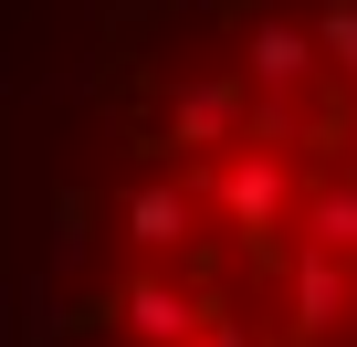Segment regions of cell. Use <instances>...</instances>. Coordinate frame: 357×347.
<instances>
[{"mask_svg": "<svg viewBox=\"0 0 357 347\" xmlns=\"http://www.w3.org/2000/svg\"><path fill=\"white\" fill-rule=\"evenodd\" d=\"M242 74H252L263 95H294V84H315V74H326V53H315V32H305V22H252Z\"/></svg>", "mask_w": 357, "mask_h": 347, "instance_id": "cell-5", "label": "cell"}, {"mask_svg": "<svg viewBox=\"0 0 357 347\" xmlns=\"http://www.w3.org/2000/svg\"><path fill=\"white\" fill-rule=\"evenodd\" d=\"M200 232V179H147V190H126V242L137 253H178Z\"/></svg>", "mask_w": 357, "mask_h": 347, "instance_id": "cell-4", "label": "cell"}, {"mask_svg": "<svg viewBox=\"0 0 357 347\" xmlns=\"http://www.w3.org/2000/svg\"><path fill=\"white\" fill-rule=\"evenodd\" d=\"M284 305H294V337H336V326H347V305H357V274H347V253H326V242H294V263H284Z\"/></svg>", "mask_w": 357, "mask_h": 347, "instance_id": "cell-2", "label": "cell"}, {"mask_svg": "<svg viewBox=\"0 0 357 347\" xmlns=\"http://www.w3.org/2000/svg\"><path fill=\"white\" fill-rule=\"evenodd\" d=\"M168 147H242V84H178L168 95Z\"/></svg>", "mask_w": 357, "mask_h": 347, "instance_id": "cell-6", "label": "cell"}, {"mask_svg": "<svg viewBox=\"0 0 357 347\" xmlns=\"http://www.w3.org/2000/svg\"><path fill=\"white\" fill-rule=\"evenodd\" d=\"M116 326H126L137 347H190L200 284H178V274H126V284H116Z\"/></svg>", "mask_w": 357, "mask_h": 347, "instance_id": "cell-3", "label": "cell"}, {"mask_svg": "<svg viewBox=\"0 0 357 347\" xmlns=\"http://www.w3.org/2000/svg\"><path fill=\"white\" fill-rule=\"evenodd\" d=\"M190 347H252V326H242V316H221V305H200V326H190Z\"/></svg>", "mask_w": 357, "mask_h": 347, "instance_id": "cell-9", "label": "cell"}, {"mask_svg": "<svg viewBox=\"0 0 357 347\" xmlns=\"http://www.w3.org/2000/svg\"><path fill=\"white\" fill-rule=\"evenodd\" d=\"M305 242H326V253H347V263H357V179L305 190Z\"/></svg>", "mask_w": 357, "mask_h": 347, "instance_id": "cell-7", "label": "cell"}, {"mask_svg": "<svg viewBox=\"0 0 357 347\" xmlns=\"http://www.w3.org/2000/svg\"><path fill=\"white\" fill-rule=\"evenodd\" d=\"M200 200H211V211H221V221H231L242 242H273V232H284V211H294L284 147H252V137H242V147H231V158L211 168V179H200Z\"/></svg>", "mask_w": 357, "mask_h": 347, "instance_id": "cell-1", "label": "cell"}, {"mask_svg": "<svg viewBox=\"0 0 357 347\" xmlns=\"http://www.w3.org/2000/svg\"><path fill=\"white\" fill-rule=\"evenodd\" d=\"M315 53H326V74L357 84V0H326V11H315Z\"/></svg>", "mask_w": 357, "mask_h": 347, "instance_id": "cell-8", "label": "cell"}]
</instances>
